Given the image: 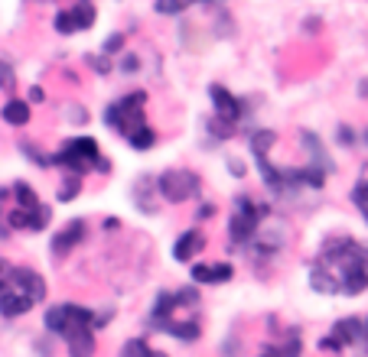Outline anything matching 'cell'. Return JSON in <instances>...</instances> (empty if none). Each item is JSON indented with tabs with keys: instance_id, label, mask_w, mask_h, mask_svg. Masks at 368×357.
I'll use <instances>...</instances> for the list:
<instances>
[{
	"instance_id": "1",
	"label": "cell",
	"mask_w": 368,
	"mask_h": 357,
	"mask_svg": "<svg viewBox=\"0 0 368 357\" xmlns=\"http://www.w3.org/2000/svg\"><path fill=\"white\" fill-rule=\"evenodd\" d=\"M319 266H326L329 273L336 276L339 293L358 295L368 286V247H358V244L349 241V237L326 244Z\"/></svg>"
},
{
	"instance_id": "2",
	"label": "cell",
	"mask_w": 368,
	"mask_h": 357,
	"mask_svg": "<svg viewBox=\"0 0 368 357\" xmlns=\"http://www.w3.org/2000/svg\"><path fill=\"white\" fill-rule=\"evenodd\" d=\"M271 214V205H254L248 195H241L235 201V214H231V224H228V234H231V244H248L254 234H258V224Z\"/></svg>"
},
{
	"instance_id": "3",
	"label": "cell",
	"mask_w": 368,
	"mask_h": 357,
	"mask_svg": "<svg viewBox=\"0 0 368 357\" xmlns=\"http://www.w3.org/2000/svg\"><path fill=\"white\" fill-rule=\"evenodd\" d=\"M91 318H95V312L91 309H85V305H53L49 312H46V331H53V335H62V338H72L76 331H82V328H91Z\"/></svg>"
},
{
	"instance_id": "4",
	"label": "cell",
	"mask_w": 368,
	"mask_h": 357,
	"mask_svg": "<svg viewBox=\"0 0 368 357\" xmlns=\"http://www.w3.org/2000/svg\"><path fill=\"white\" fill-rule=\"evenodd\" d=\"M202 189V182L195 172H186V169H166L160 178H157V192H160L166 201L173 205H183V201L195 199Z\"/></svg>"
},
{
	"instance_id": "5",
	"label": "cell",
	"mask_w": 368,
	"mask_h": 357,
	"mask_svg": "<svg viewBox=\"0 0 368 357\" xmlns=\"http://www.w3.org/2000/svg\"><path fill=\"white\" fill-rule=\"evenodd\" d=\"M98 156H101V153H98L95 140H91V137H76V140H69V143H65L59 156H53V163L65 166L69 172H76V176H85L88 169L95 166Z\"/></svg>"
},
{
	"instance_id": "6",
	"label": "cell",
	"mask_w": 368,
	"mask_h": 357,
	"mask_svg": "<svg viewBox=\"0 0 368 357\" xmlns=\"http://www.w3.org/2000/svg\"><path fill=\"white\" fill-rule=\"evenodd\" d=\"M147 101V95L143 91H137V95H130L124 98V101H118V104H108L105 107V124L114 127V130H121V134H130L134 127H141L143 124V104Z\"/></svg>"
},
{
	"instance_id": "7",
	"label": "cell",
	"mask_w": 368,
	"mask_h": 357,
	"mask_svg": "<svg viewBox=\"0 0 368 357\" xmlns=\"http://www.w3.org/2000/svg\"><path fill=\"white\" fill-rule=\"evenodd\" d=\"M10 283L17 286V293L30 295L33 302H43V299H46V280L36 273V270L17 266V270H10Z\"/></svg>"
},
{
	"instance_id": "8",
	"label": "cell",
	"mask_w": 368,
	"mask_h": 357,
	"mask_svg": "<svg viewBox=\"0 0 368 357\" xmlns=\"http://www.w3.org/2000/svg\"><path fill=\"white\" fill-rule=\"evenodd\" d=\"M209 95H212V101H216V114L218 117H225V120H235V124H238V117H241V101L238 98L228 95L222 84H212Z\"/></svg>"
},
{
	"instance_id": "9",
	"label": "cell",
	"mask_w": 368,
	"mask_h": 357,
	"mask_svg": "<svg viewBox=\"0 0 368 357\" xmlns=\"http://www.w3.org/2000/svg\"><path fill=\"white\" fill-rule=\"evenodd\" d=\"M82 237H85V221H72L62 234H55V237H53V253H55V257H65V253L72 250Z\"/></svg>"
},
{
	"instance_id": "10",
	"label": "cell",
	"mask_w": 368,
	"mask_h": 357,
	"mask_svg": "<svg viewBox=\"0 0 368 357\" xmlns=\"http://www.w3.org/2000/svg\"><path fill=\"white\" fill-rule=\"evenodd\" d=\"M202 247H206V237H202V231H186L183 237L173 244V257L179 263H189L195 253L202 250Z\"/></svg>"
},
{
	"instance_id": "11",
	"label": "cell",
	"mask_w": 368,
	"mask_h": 357,
	"mask_svg": "<svg viewBox=\"0 0 368 357\" xmlns=\"http://www.w3.org/2000/svg\"><path fill=\"white\" fill-rule=\"evenodd\" d=\"M33 305H36V302H33L30 295L17 293V289H3V295H0V312H3L7 318L23 315V312H30Z\"/></svg>"
},
{
	"instance_id": "12",
	"label": "cell",
	"mask_w": 368,
	"mask_h": 357,
	"mask_svg": "<svg viewBox=\"0 0 368 357\" xmlns=\"http://www.w3.org/2000/svg\"><path fill=\"white\" fill-rule=\"evenodd\" d=\"M65 341H69V354H72V357H91V354H95V335H91L88 328L76 331V335L65 338Z\"/></svg>"
},
{
	"instance_id": "13",
	"label": "cell",
	"mask_w": 368,
	"mask_h": 357,
	"mask_svg": "<svg viewBox=\"0 0 368 357\" xmlns=\"http://www.w3.org/2000/svg\"><path fill=\"white\" fill-rule=\"evenodd\" d=\"M160 331L179 338V341H199V335H202V328L195 325V322H173V318L166 325H160Z\"/></svg>"
},
{
	"instance_id": "14",
	"label": "cell",
	"mask_w": 368,
	"mask_h": 357,
	"mask_svg": "<svg viewBox=\"0 0 368 357\" xmlns=\"http://www.w3.org/2000/svg\"><path fill=\"white\" fill-rule=\"evenodd\" d=\"M310 283H313V289H316V293H326V295L339 293V283H336V276L329 273V270H326V266H319V263H316V266H313V273H310Z\"/></svg>"
},
{
	"instance_id": "15",
	"label": "cell",
	"mask_w": 368,
	"mask_h": 357,
	"mask_svg": "<svg viewBox=\"0 0 368 357\" xmlns=\"http://www.w3.org/2000/svg\"><path fill=\"white\" fill-rule=\"evenodd\" d=\"M0 114H3V120H7L10 127L30 124V104H26V101H7Z\"/></svg>"
},
{
	"instance_id": "16",
	"label": "cell",
	"mask_w": 368,
	"mask_h": 357,
	"mask_svg": "<svg viewBox=\"0 0 368 357\" xmlns=\"http://www.w3.org/2000/svg\"><path fill=\"white\" fill-rule=\"evenodd\" d=\"M173 309H176V295H170V293L157 295V302H153V325L157 328L166 325V322L173 318Z\"/></svg>"
},
{
	"instance_id": "17",
	"label": "cell",
	"mask_w": 368,
	"mask_h": 357,
	"mask_svg": "<svg viewBox=\"0 0 368 357\" xmlns=\"http://www.w3.org/2000/svg\"><path fill=\"white\" fill-rule=\"evenodd\" d=\"M333 338H336L342 347L352 345V341L362 338V322H358V318H346V322H339V325L333 328Z\"/></svg>"
},
{
	"instance_id": "18",
	"label": "cell",
	"mask_w": 368,
	"mask_h": 357,
	"mask_svg": "<svg viewBox=\"0 0 368 357\" xmlns=\"http://www.w3.org/2000/svg\"><path fill=\"white\" fill-rule=\"evenodd\" d=\"M128 143L134 149H150L153 143H157V134H153L147 124H141V127H134V130L128 134Z\"/></svg>"
},
{
	"instance_id": "19",
	"label": "cell",
	"mask_w": 368,
	"mask_h": 357,
	"mask_svg": "<svg viewBox=\"0 0 368 357\" xmlns=\"http://www.w3.org/2000/svg\"><path fill=\"white\" fill-rule=\"evenodd\" d=\"M304 147L310 149V153H313V166H316V163H319V169H326V172L333 169V163H329V156H326V153H323V143H319V140H316L313 134H310V130H304Z\"/></svg>"
},
{
	"instance_id": "20",
	"label": "cell",
	"mask_w": 368,
	"mask_h": 357,
	"mask_svg": "<svg viewBox=\"0 0 368 357\" xmlns=\"http://www.w3.org/2000/svg\"><path fill=\"white\" fill-rule=\"evenodd\" d=\"M277 143V134L274 130H254L251 134V149H254V156H268V149Z\"/></svg>"
},
{
	"instance_id": "21",
	"label": "cell",
	"mask_w": 368,
	"mask_h": 357,
	"mask_svg": "<svg viewBox=\"0 0 368 357\" xmlns=\"http://www.w3.org/2000/svg\"><path fill=\"white\" fill-rule=\"evenodd\" d=\"M72 17H76V26H78V30H91V23H95V7H91L88 0H82L76 10H72Z\"/></svg>"
},
{
	"instance_id": "22",
	"label": "cell",
	"mask_w": 368,
	"mask_h": 357,
	"mask_svg": "<svg viewBox=\"0 0 368 357\" xmlns=\"http://www.w3.org/2000/svg\"><path fill=\"white\" fill-rule=\"evenodd\" d=\"M121 357H150V347H147L143 338H130V341H124V347H121Z\"/></svg>"
},
{
	"instance_id": "23",
	"label": "cell",
	"mask_w": 368,
	"mask_h": 357,
	"mask_svg": "<svg viewBox=\"0 0 368 357\" xmlns=\"http://www.w3.org/2000/svg\"><path fill=\"white\" fill-rule=\"evenodd\" d=\"M209 130H212L218 140H228L231 134H235V120H225V117H218V114H216L212 120H209Z\"/></svg>"
},
{
	"instance_id": "24",
	"label": "cell",
	"mask_w": 368,
	"mask_h": 357,
	"mask_svg": "<svg viewBox=\"0 0 368 357\" xmlns=\"http://www.w3.org/2000/svg\"><path fill=\"white\" fill-rule=\"evenodd\" d=\"M13 195L20 201V208H36V205H40V201H36V192H33L26 182H17V185H13Z\"/></svg>"
},
{
	"instance_id": "25",
	"label": "cell",
	"mask_w": 368,
	"mask_h": 357,
	"mask_svg": "<svg viewBox=\"0 0 368 357\" xmlns=\"http://www.w3.org/2000/svg\"><path fill=\"white\" fill-rule=\"evenodd\" d=\"M189 3H199V0H157L153 7H157V13H170L173 17V13H183Z\"/></svg>"
},
{
	"instance_id": "26",
	"label": "cell",
	"mask_w": 368,
	"mask_h": 357,
	"mask_svg": "<svg viewBox=\"0 0 368 357\" xmlns=\"http://www.w3.org/2000/svg\"><path fill=\"white\" fill-rule=\"evenodd\" d=\"M46 224H49V208H46V205L30 208V228H26V231H43Z\"/></svg>"
},
{
	"instance_id": "27",
	"label": "cell",
	"mask_w": 368,
	"mask_h": 357,
	"mask_svg": "<svg viewBox=\"0 0 368 357\" xmlns=\"http://www.w3.org/2000/svg\"><path fill=\"white\" fill-rule=\"evenodd\" d=\"M55 33H62V36H69V33H76V17H72V10H62V13H55Z\"/></svg>"
},
{
	"instance_id": "28",
	"label": "cell",
	"mask_w": 368,
	"mask_h": 357,
	"mask_svg": "<svg viewBox=\"0 0 368 357\" xmlns=\"http://www.w3.org/2000/svg\"><path fill=\"white\" fill-rule=\"evenodd\" d=\"M13 231H26L30 228V208H20V211H10V218H7Z\"/></svg>"
},
{
	"instance_id": "29",
	"label": "cell",
	"mask_w": 368,
	"mask_h": 357,
	"mask_svg": "<svg viewBox=\"0 0 368 357\" xmlns=\"http://www.w3.org/2000/svg\"><path fill=\"white\" fill-rule=\"evenodd\" d=\"M78 178H82V176H76V172H72V176L65 178V189L59 192V199H62V201H72V199H76V195H78V189H82V185H78Z\"/></svg>"
},
{
	"instance_id": "30",
	"label": "cell",
	"mask_w": 368,
	"mask_h": 357,
	"mask_svg": "<svg viewBox=\"0 0 368 357\" xmlns=\"http://www.w3.org/2000/svg\"><path fill=\"white\" fill-rule=\"evenodd\" d=\"M231 280V263H216L212 266V283H228Z\"/></svg>"
},
{
	"instance_id": "31",
	"label": "cell",
	"mask_w": 368,
	"mask_h": 357,
	"mask_svg": "<svg viewBox=\"0 0 368 357\" xmlns=\"http://www.w3.org/2000/svg\"><path fill=\"white\" fill-rule=\"evenodd\" d=\"M193 283H212V266L195 263V266H193Z\"/></svg>"
},
{
	"instance_id": "32",
	"label": "cell",
	"mask_w": 368,
	"mask_h": 357,
	"mask_svg": "<svg viewBox=\"0 0 368 357\" xmlns=\"http://www.w3.org/2000/svg\"><path fill=\"white\" fill-rule=\"evenodd\" d=\"M281 357H300V335H290V338H287V345H283Z\"/></svg>"
},
{
	"instance_id": "33",
	"label": "cell",
	"mask_w": 368,
	"mask_h": 357,
	"mask_svg": "<svg viewBox=\"0 0 368 357\" xmlns=\"http://www.w3.org/2000/svg\"><path fill=\"white\" fill-rule=\"evenodd\" d=\"M121 49H124V36H121V33L105 42V55H114V53H121Z\"/></svg>"
},
{
	"instance_id": "34",
	"label": "cell",
	"mask_w": 368,
	"mask_h": 357,
	"mask_svg": "<svg viewBox=\"0 0 368 357\" xmlns=\"http://www.w3.org/2000/svg\"><path fill=\"white\" fill-rule=\"evenodd\" d=\"M0 88H7V91L13 88V72L7 68V65H0Z\"/></svg>"
},
{
	"instance_id": "35",
	"label": "cell",
	"mask_w": 368,
	"mask_h": 357,
	"mask_svg": "<svg viewBox=\"0 0 368 357\" xmlns=\"http://www.w3.org/2000/svg\"><path fill=\"white\" fill-rule=\"evenodd\" d=\"M319 347H323V351H342V345H339V341H336L333 335L323 338V341H319Z\"/></svg>"
},
{
	"instance_id": "36",
	"label": "cell",
	"mask_w": 368,
	"mask_h": 357,
	"mask_svg": "<svg viewBox=\"0 0 368 357\" xmlns=\"http://www.w3.org/2000/svg\"><path fill=\"white\" fill-rule=\"evenodd\" d=\"M111 322V312H95V318H91V325L95 328H105Z\"/></svg>"
},
{
	"instance_id": "37",
	"label": "cell",
	"mask_w": 368,
	"mask_h": 357,
	"mask_svg": "<svg viewBox=\"0 0 368 357\" xmlns=\"http://www.w3.org/2000/svg\"><path fill=\"white\" fill-rule=\"evenodd\" d=\"M339 143H346V147L356 143V137H352V130H349V127H339Z\"/></svg>"
},
{
	"instance_id": "38",
	"label": "cell",
	"mask_w": 368,
	"mask_h": 357,
	"mask_svg": "<svg viewBox=\"0 0 368 357\" xmlns=\"http://www.w3.org/2000/svg\"><path fill=\"white\" fill-rule=\"evenodd\" d=\"M30 101H33V104H40V101H43V88H40V84H33V88H30Z\"/></svg>"
},
{
	"instance_id": "39",
	"label": "cell",
	"mask_w": 368,
	"mask_h": 357,
	"mask_svg": "<svg viewBox=\"0 0 368 357\" xmlns=\"http://www.w3.org/2000/svg\"><path fill=\"white\" fill-rule=\"evenodd\" d=\"M195 214H199L202 221H206V218H212V214H216V205H202V208L195 211Z\"/></svg>"
},
{
	"instance_id": "40",
	"label": "cell",
	"mask_w": 368,
	"mask_h": 357,
	"mask_svg": "<svg viewBox=\"0 0 368 357\" xmlns=\"http://www.w3.org/2000/svg\"><path fill=\"white\" fill-rule=\"evenodd\" d=\"M228 169H231V176H245V166H241L238 159H231V163H228Z\"/></svg>"
},
{
	"instance_id": "41",
	"label": "cell",
	"mask_w": 368,
	"mask_h": 357,
	"mask_svg": "<svg viewBox=\"0 0 368 357\" xmlns=\"http://www.w3.org/2000/svg\"><path fill=\"white\" fill-rule=\"evenodd\" d=\"M121 68H124V72H134V68H137V59H134V55H128V59L121 62Z\"/></svg>"
},
{
	"instance_id": "42",
	"label": "cell",
	"mask_w": 368,
	"mask_h": 357,
	"mask_svg": "<svg viewBox=\"0 0 368 357\" xmlns=\"http://www.w3.org/2000/svg\"><path fill=\"white\" fill-rule=\"evenodd\" d=\"M261 357H281V351H277V347H271V345H268V347H264V351H261Z\"/></svg>"
},
{
	"instance_id": "43",
	"label": "cell",
	"mask_w": 368,
	"mask_h": 357,
	"mask_svg": "<svg viewBox=\"0 0 368 357\" xmlns=\"http://www.w3.org/2000/svg\"><path fill=\"white\" fill-rule=\"evenodd\" d=\"M362 338H365V345H368V322L362 325Z\"/></svg>"
},
{
	"instance_id": "44",
	"label": "cell",
	"mask_w": 368,
	"mask_h": 357,
	"mask_svg": "<svg viewBox=\"0 0 368 357\" xmlns=\"http://www.w3.org/2000/svg\"><path fill=\"white\" fill-rule=\"evenodd\" d=\"M150 357H170V354H163V351H150Z\"/></svg>"
},
{
	"instance_id": "45",
	"label": "cell",
	"mask_w": 368,
	"mask_h": 357,
	"mask_svg": "<svg viewBox=\"0 0 368 357\" xmlns=\"http://www.w3.org/2000/svg\"><path fill=\"white\" fill-rule=\"evenodd\" d=\"M199 3H216V0H199Z\"/></svg>"
},
{
	"instance_id": "46",
	"label": "cell",
	"mask_w": 368,
	"mask_h": 357,
	"mask_svg": "<svg viewBox=\"0 0 368 357\" xmlns=\"http://www.w3.org/2000/svg\"><path fill=\"white\" fill-rule=\"evenodd\" d=\"M0 295H3V283H0Z\"/></svg>"
},
{
	"instance_id": "47",
	"label": "cell",
	"mask_w": 368,
	"mask_h": 357,
	"mask_svg": "<svg viewBox=\"0 0 368 357\" xmlns=\"http://www.w3.org/2000/svg\"><path fill=\"white\" fill-rule=\"evenodd\" d=\"M365 143H368V130H365Z\"/></svg>"
},
{
	"instance_id": "48",
	"label": "cell",
	"mask_w": 368,
	"mask_h": 357,
	"mask_svg": "<svg viewBox=\"0 0 368 357\" xmlns=\"http://www.w3.org/2000/svg\"><path fill=\"white\" fill-rule=\"evenodd\" d=\"M0 273H3V263H0Z\"/></svg>"
},
{
	"instance_id": "49",
	"label": "cell",
	"mask_w": 368,
	"mask_h": 357,
	"mask_svg": "<svg viewBox=\"0 0 368 357\" xmlns=\"http://www.w3.org/2000/svg\"><path fill=\"white\" fill-rule=\"evenodd\" d=\"M365 221H368V214H365Z\"/></svg>"
}]
</instances>
